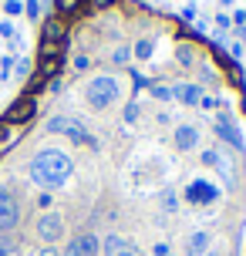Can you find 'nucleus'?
<instances>
[{
  "label": "nucleus",
  "mask_w": 246,
  "mask_h": 256,
  "mask_svg": "<svg viewBox=\"0 0 246 256\" xmlns=\"http://www.w3.org/2000/svg\"><path fill=\"white\" fill-rule=\"evenodd\" d=\"M48 132H51V135H61V138H68V142H74V145H94V135L71 115H54L51 122H48Z\"/></svg>",
  "instance_id": "nucleus-3"
},
{
  "label": "nucleus",
  "mask_w": 246,
  "mask_h": 256,
  "mask_svg": "<svg viewBox=\"0 0 246 256\" xmlns=\"http://www.w3.org/2000/svg\"><path fill=\"white\" fill-rule=\"evenodd\" d=\"M243 108H246V98H243Z\"/></svg>",
  "instance_id": "nucleus-44"
},
{
  "label": "nucleus",
  "mask_w": 246,
  "mask_h": 256,
  "mask_svg": "<svg viewBox=\"0 0 246 256\" xmlns=\"http://www.w3.org/2000/svg\"><path fill=\"white\" fill-rule=\"evenodd\" d=\"M222 68H226V78H230V84H236V88H243V81H246V78H243V68H240V64H236L233 58H230V61L222 64Z\"/></svg>",
  "instance_id": "nucleus-17"
},
{
  "label": "nucleus",
  "mask_w": 246,
  "mask_h": 256,
  "mask_svg": "<svg viewBox=\"0 0 246 256\" xmlns=\"http://www.w3.org/2000/svg\"><path fill=\"white\" fill-rule=\"evenodd\" d=\"M27 71H30V61H27V58H20V61L14 64V74L17 78H27Z\"/></svg>",
  "instance_id": "nucleus-28"
},
{
  "label": "nucleus",
  "mask_w": 246,
  "mask_h": 256,
  "mask_svg": "<svg viewBox=\"0 0 246 256\" xmlns=\"http://www.w3.org/2000/svg\"><path fill=\"white\" fill-rule=\"evenodd\" d=\"M40 40H54V44H64V27L58 24V20H44V34H40Z\"/></svg>",
  "instance_id": "nucleus-15"
},
{
  "label": "nucleus",
  "mask_w": 246,
  "mask_h": 256,
  "mask_svg": "<svg viewBox=\"0 0 246 256\" xmlns=\"http://www.w3.org/2000/svg\"><path fill=\"white\" fill-rule=\"evenodd\" d=\"M88 64H91V58H78V61H74V68H78V71H84Z\"/></svg>",
  "instance_id": "nucleus-39"
},
{
  "label": "nucleus",
  "mask_w": 246,
  "mask_h": 256,
  "mask_svg": "<svg viewBox=\"0 0 246 256\" xmlns=\"http://www.w3.org/2000/svg\"><path fill=\"white\" fill-rule=\"evenodd\" d=\"M148 88H152V94L158 102H172V88H166V84H148Z\"/></svg>",
  "instance_id": "nucleus-26"
},
{
  "label": "nucleus",
  "mask_w": 246,
  "mask_h": 256,
  "mask_svg": "<svg viewBox=\"0 0 246 256\" xmlns=\"http://www.w3.org/2000/svg\"><path fill=\"white\" fill-rule=\"evenodd\" d=\"M122 98V81H118L115 74H94L84 84V102L91 104V108H112V104Z\"/></svg>",
  "instance_id": "nucleus-2"
},
{
  "label": "nucleus",
  "mask_w": 246,
  "mask_h": 256,
  "mask_svg": "<svg viewBox=\"0 0 246 256\" xmlns=\"http://www.w3.org/2000/svg\"><path fill=\"white\" fill-rule=\"evenodd\" d=\"M156 256H168V246L166 243H156Z\"/></svg>",
  "instance_id": "nucleus-40"
},
{
  "label": "nucleus",
  "mask_w": 246,
  "mask_h": 256,
  "mask_svg": "<svg viewBox=\"0 0 246 256\" xmlns=\"http://www.w3.org/2000/svg\"><path fill=\"white\" fill-rule=\"evenodd\" d=\"M172 98H179L182 104H199V102H202V84L179 81V84H172Z\"/></svg>",
  "instance_id": "nucleus-12"
},
{
  "label": "nucleus",
  "mask_w": 246,
  "mask_h": 256,
  "mask_svg": "<svg viewBox=\"0 0 246 256\" xmlns=\"http://www.w3.org/2000/svg\"><path fill=\"white\" fill-rule=\"evenodd\" d=\"M230 54H233V61H236V58H243V44H230Z\"/></svg>",
  "instance_id": "nucleus-36"
},
{
  "label": "nucleus",
  "mask_w": 246,
  "mask_h": 256,
  "mask_svg": "<svg viewBox=\"0 0 246 256\" xmlns=\"http://www.w3.org/2000/svg\"><path fill=\"white\" fill-rule=\"evenodd\" d=\"M14 34H17V30H14V24H10V20H0V38H7V40H10Z\"/></svg>",
  "instance_id": "nucleus-31"
},
{
  "label": "nucleus",
  "mask_w": 246,
  "mask_h": 256,
  "mask_svg": "<svg viewBox=\"0 0 246 256\" xmlns=\"http://www.w3.org/2000/svg\"><path fill=\"white\" fill-rule=\"evenodd\" d=\"M182 20H199V14H196V7H182Z\"/></svg>",
  "instance_id": "nucleus-34"
},
{
  "label": "nucleus",
  "mask_w": 246,
  "mask_h": 256,
  "mask_svg": "<svg viewBox=\"0 0 246 256\" xmlns=\"http://www.w3.org/2000/svg\"><path fill=\"white\" fill-rule=\"evenodd\" d=\"M168 256H172V253H168Z\"/></svg>",
  "instance_id": "nucleus-46"
},
{
  "label": "nucleus",
  "mask_w": 246,
  "mask_h": 256,
  "mask_svg": "<svg viewBox=\"0 0 246 256\" xmlns=\"http://www.w3.org/2000/svg\"><path fill=\"white\" fill-rule=\"evenodd\" d=\"M10 138V125H4V122H0V142H7Z\"/></svg>",
  "instance_id": "nucleus-37"
},
{
  "label": "nucleus",
  "mask_w": 246,
  "mask_h": 256,
  "mask_svg": "<svg viewBox=\"0 0 246 256\" xmlns=\"http://www.w3.org/2000/svg\"><path fill=\"white\" fill-rule=\"evenodd\" d=\"M108 4H112V0H94V7H108Z\"/></svg>",
  "instance_id": "nucleus-43"
},
{
  "label": "nucleus",
  "mask_w": 246,
  "mask_h": 256,
  "mask_svg": "<svg viewBox=\"0 0 246 256\" xmlns=\"http://www.w3.org/2000/svg\"><path fill=\"white\" fill-rule=\"evenodd\" d=\"M158 206H162V209H168V212H176V209H179V196H176L172 189H166L162 196H158Z\"/></svg>",
  "instance_id": "nucleus-21"
},
{
  "label": "nucleus",
  "mask_w": 246,
  "mask_h": 256,
  "mask_svg": "<svg viewBox=\"0 0 246 256\" xmlns=\"http://www.w3.org/2000/svg\"><path fill=\"white\" fill-rule=\"evenodd\" d=\"M135 115H138V104H128V112H125V118H128V122H135Z\"/></svg>",
  "instance_id": "nucleus-38"
},
{
  "label": "nucleus",
  "mask_w": 246,
  "mask_h": 256,
  "mask_svg": "<svg viewBox=\"0 0 246 256\" xmlns=\"http://www.w3.org/2000/svg\"><path fill=\"white\" fill-rule=\"evenodd\" d=\"M98 253H102V240H98L94 232L81 230V232H74V236L68 240V246H64L61 256H98Z\"/></svg>",
  "instance_id": "nucleus-5"
},
{
  "label": "nucleus",
  "mask_w": 246,
  "mask_h": 256,
  "mask_svg": "<svg viewBox=\"0 0 246 256\" xmlns=\"http://www.w3.org/2000/svg\"><path fill=\"white\" fill-rule=\"evenodd\" d=\"M199 108H206V112H216V108H220V102H216L212 94H202V102H199Z\"/></svg>",
  "instance_id": "nucleus-29"
},
{
  "label": "nucleus",
  "mask_w": 246,
  "mask_h": 256,
  "mask_svg": "<svg viewBox=\"0 0 246 256\" xmlns=\"http://www.w3.org/2000/svg\"><path fill=\"white\" fill-rule=\"evenodd\" d=\"M236 34H240V40L246 44V27H236Z\"/></svg>",
  "instance_id": "nucleus-41"
},
{
  "label": "nucleus",
  "mask_w": 246,
  "mask_h": 256,
  "mask_svg": "<svg viewBox=\"0 0 246 256\" xmlns=\"http://www.w3.org/2000/svg\"><path fill=\"white\" fill-rule=\"evenodd\" d=\"M216 27H220V30H230V27H233V20H230V17H226V14H216Z\"/></svg>",
  "instance_id": "nucleus-32"
},
{
  "label": "nucleus",
  "mask_w": 246,
  "mask_h": 256,
  "mask_svg": "<svg viewBox=\"0 0 246 256\" xmlns=\"http://www.w3.org/2000/svg\"><path fill=\"white\" fill-rule=\"evenodd\" d=\"M209 243H212V236H209L206 230L189 232V240H186V256H206L209 253Z\"/></svg>",
  "instance_id": "nucleus-13"
},
{
  "label": "nucleus",
  "mask_w": 246,
  "mask_h": 256,
  "mask_svg": "<svg viewBox=\"0 0 246 256\" xmlns=\"http://www.w3.org/2000/svg\"><path fill=\"white\" fill-rule=\"evenodd\" d=\"M199 138H202V132H199V125H189V122H186V125H179L176 128V148H179V152H196V148H199Z\"/></svg>",
  "instance_id": "nucleus-10"
},
{
  "label": "nucleus",
  "mask_w": 246,
  "mask_h": 256,
  "mask_svg": "<svg viewBox=\"0 0 246 256\" xmlns=\"http://www.w3.org/2000/svg\"><path fill=\"white\" fill-rule=\"evenodd\" d=\"M38 54H40V58H64V44H54V40H40Z\"/></svg>",
  "instance_id": "nucleus-19"
},
{
  "label": "nucleus",
  "mask_w": 246,
  "mask_h": 256,
  "mask_svg": "<svg viewBox=\"0 0 246 256\" xmlns=\"http://www.w3.org/2000/svg\"><path fill=\"white\" fill-rule=\"evenodd\" d=\"M206 256H226V253H222V250H209Z\"/></svg>",
  "instance_id": "nucleus-42"
},
{
  "label": "nucleus",
  "mask_w": 246,
  "mask_h": 256,
  "mask_svg": "<svg viewBox=\"0 0 246 256\" xmlns=\"http://www.w3.org/2000/svg\"><path fill=\"white\" fill-rule=\"evenodd\" d=\"M24 14L30 17V20H34V17L40 14V0H24Z\"/></svg>",
  "instance_id": "nucleus-27"
},
{
  "label": "nucleus",
  "mask_w": 246,
  "mask_h": 256,
  "mask_svg": "<svg viewBox=\"0 0 246 256\" xmlns=\"http://www.w3.org/2000/svg\"><path fill=\"white\" fill-rule=\"evenodd\" d=\"M30 179L44 186V189H58V186H64L71 179V172H74V162H71V155H64L61 148H44L30 158Z\"/></svg>",
  "instance_id": "nucleus-1"
},
{
  "label": "nucleus",
  "mask_w": 246,
  "mask_h": 256,
  "mask_svg": "<svg viewBox=\"0 0 246 256\" xmlns=\"http://www.w3.org/2000/svg\"><path fill=\"white\" fill-rule=\"evenodd\" d=\"M44 84H48V81H44V78H40V74L27 78V91H24V94H30V98H38L40 91H44Z\"/></svg>",
  "instance_id": "nucleus-22"
},
{
  "label": "nucleus",
  "mask_w": 246,
  "mask_h": 256,
  "mask_svg": "<svg viewBox=\"0 0 246 256\" xmlns=\"http://www.w3.org/2000/svg\"><path fill=\"white\" fill-rule=\"evenodd\" d=\"M176 58H179V64H182V68H192L199 54H196V48H192V44H179V51H176Z\"/></svg>",
  "instance_id": "nucleus-18"
},
{
  "label": "nucleus",
  "mask_w": 246,
  "mask_h": 256,
  "mask_svg": "<svg viewBox=\"0 0 246 256\" xmlns=\"http://www.w3.org/2000/svg\"><path fill=\"white\" fill-rule=\"evenodd\" d=\"M4 10H7V14H20V10H24V0H7Z\"/></svg>",
  "instance_id": "nucleus-30"
},
{
  "label": "nucleus",
  "mask_w": 246,
  "mask_h": 256,
  "mask_svg": "<svg viewBox=\"0 0 246 256\" xmlns=\"http://www.w3.org/2000/svg\"><path fill=\"white\" fill-rule=\"evenodd\" d=\"M34 115H38V98L20 94L17 102H10L7 115H4V125H24V122H30Z\"/></svg>",
  "instance_id": "nucleus-7"
},
{
  "label": "nucleus",
  "mask_w": 246,
  "mask_h": 256,
  "mask_svg": "<svg viewBox=\"0 0 246 256\" xmlns=\"http://www.w3.org/2000/svg\"><path fill=\"white\" fill-rule=\"evenodd\" d=\"M216 135H220V138L226 142L230 148H236V152H243V148H246V145H243V132L236 128L233 115H230L226 108H222L220 115H216Z\"/></svg>",
  "instance_id": "nucleus-8"
},
{
  "label": "nucleus",
  "mask_w": 246,
  "mask_h": 256,
  "mask_svg": "<svg viewBox=\"0 0 246 256\" xmlns=\"http://www.w3.org/2000/svg\"><path fill=\"white\" fill-rule=\"evenodd\" d=\"M128 58H132V48H125V44L112 51V61H115V64H128Z\"/></svg>",
  "instance_id": "nucleus-24"
},
{
  "label": "nucleus",
  "mask_w": 246,
  "mask_h": 256,
  "mask_svg": "<svg viewBox=\"0 0 246 256\" xmlns=\"http://www.w3.org/2000/svg\"><path fill=\"white\" fill-rule=\"evenodd\" d=\"M17 226H20V202L14 192L0 189V232H10Z\"/></svg>",
  "instance_id": "nucleus-6"
},
{
  "label": "nucleus",
  "mask_w": 246,
  "mask_h": 256,
  "mask_svg": "<svg viewBox=\"0 0 246 256\" xmlns=\"http://www.w3.org/2000/svg\"><path fill=\"white\" fill-rule=\"evenodd\" d=\"M202 166L220 168V148H206V152H202Z\"/></svg>",
  "instance_id": "nucleus-25"
},
{
  "label": "nucleus",
  "mask_w": 246,
  "mask_h": 256,
  "mask_svg": "<svg viewBox=\"0 0 246 256\" xmlns=\"http://www.w3.org/2000/svg\"><path fill=\"white\" fill-rule=\"evenodd\" d=\"M102 253L104 256H138V253H135V246H132L125 236H115V232L102 240Z\"/></svg>",
  "instance_id": "nucleus-11"
},
{
  "label": "nucleus",
  "mask_w": 246,
  "mask_h": 256,
  "mask_svg": "<svg viewBox=\"0 0 246 256\" xmlns=\"http://www.w3.org/2000/svg\"><path fill=\"white\" fill-rule=\"evenodd\" d=\"M0 78H4V74H0Z\"/></svg>",
  "instance_id": "nucleus-45"
},
{
  "label": "nucleus",
  "mask_w": 246,
  "mask_h": 256,
  "mask_svg": "<svg viewBox=\"0 0 246 256\" xmlns=\"http://www.w3.org/2000/svg\"><path fill=\"white\" fill-rule=\"evenodd\" d=\"M61 64H64V58H40V64H38V74L44 78V81H51L58 71H61Z\"/></svg>",
  "instance_id": "nucleus-14"
},
{
  "label": "nucleus",
  "mask_w": 246,
  "mask_h": 256,
  "mask_svg": "<svg viewBox=\"0 0 246 256\" xmlns=\"http://www.w3.org/2000/svg\"><path fill=\"white\" fill-rule=\"evenodd\" d=\"M220 199V186L209 179H192L186 186V202L189 206H212Z\"/></svg>",
  "instance_id": "nucleus-4"
},
{
  "label": "nucleus",
  "mask_w": 246,
  "mask_h": 256,
  "mask_svg": "<svg viewBox=\"0 0 246 256\" xmlns=\"http://www.w3.org/2000/svg\"><path fill=\"white\" fill-rule=\"evenodd\" d=\"M34 256H61V253H58L54 246H44V250H38V253H34Z\"/></svg>",
  "instance_id": "nucleus-35"
},
{
  "label": "nucleus",
  "mask_w": 246,
  "mask_h": 256,
  "mask_svg": "<svg viewBox=\"0 0 246 256\" xmlns=\"http://www.w3.org/2000/svg\"><path fill=\"white\" fill-rule=\"evenodd\" d=\"M14 64H17V61H14V58H4V61H0V74L7 78V74H10V71H14Z\"/></svg>",
  "instance_id": "nucleus-33"
},
{
  "label": "nucleus",
  "mask_w": 246,
  "mask_h": 256,
  "mask_svg": "<svg viewBox=\"0 0 246 256\" xmlns=\"http://www.w3.org/2000/svg\"><path fill=\"white\" fill-rule=\"evenodd\" d=\"M38 236L44 243H58L64 236V219H61V212H44L38 219Z\"/></svg>",
  "instance_id": "nucleus-9"
},
{
  "label": "nucleus",
  "mask_w": 246,
  "mask_h": 256,
  "mask_svg": "<svg viewBox=\"0 0 246 256\" xmlns=\"http://www.w3.org/2000/svg\"><path fill=\"white\" fill-rule=\"evenodd\" d=\"M81 4H84V0H58L54 7H58V14H61V17H71V14L81 10Z\"/></svg>",
  "instance_id": "nucleus-20"
},
{
  "label": "nucleus",
  "mask_w": 246,
  "mask_h": 256,
  "mask_svg": "<svg viewBox=\"0 0 246 256\" xmlns=\"http://www.w3.org/2000/svg\"><path fill=\"white\" fill-rule=\"evenodd\" d=\"M152 51H156V40H152V38H142L135 48H132V54H135L138 61H148V58H152Z\"/></svg>",
  "instance_id": "nucleus-16"
},
{
  "label": "nucleus",
  "mask_w": 246,
  "mask_h": 256,
  "mask_svg": "<svg viewBox=\"0 0 246 256\" xmlns=\"http://www.w3.org/2000/svg\"><path fill=\"white\" fill-rule=\"evenodd\" d=\"M0 256H17V243H14L7 232H0Z\"/></svg>",
  "instance_id": "nucleus-23"
}]
</instances>
